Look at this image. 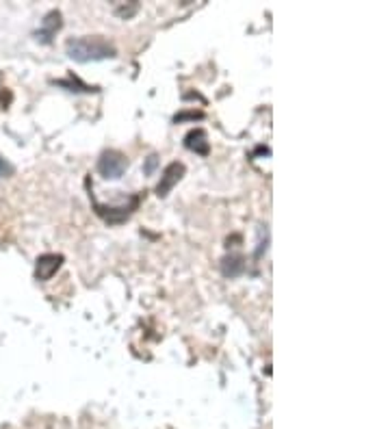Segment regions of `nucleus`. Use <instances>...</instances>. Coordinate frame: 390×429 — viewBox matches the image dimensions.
I'll return each instance as SVG.
<instances>
[{
  "mask_svg": "<svg viewBox=\"0 0 390 429\" xmlns=\"http://www.w3.org/2000/svg\"><path fill=\"white\" fill-rule=\"evenodd\" d=\"M117 55L115 46L106 42L104 37L94 35V37H76L67 42V57L78 61V63H89V61H100V59H113Z\"/></svg>",
  "mask_w": 390,
  "mask_h": 429,
  "instance_id": "f257e3e1",
  "label": "nucleus"
},
{
  "mask_svg": "<svg viewBox=\"0 0 390 429\" xmlns=\"http://www.w3.org/2000/svg\"><path fill=\"white\" fill-rule=\"evenodd\" d=\"M126 167H128L126 156L120 154V152H115V150L104 152V154L100 156V163H98L100 174H102L104 178H111V180L122 178L124 172H126Z\"/></svg>",
  "mask_w": 390,
  "mask_h": 429,
  "instance_id": "f03ea898",
  "label": "nucleus"
},
{
  "mask_svg": "<svg viewBox=\"0 0 390 429\" xmlns=\"http://www.w3.org/2000/svg\"><path fill=\"white\" fill-rule=\"evenodd\" d=\"M63 264V256L61 254H44L37 258V264H35V278L37 280H50L55 273L59 271V267Z\"/></svg>",
  "mask_w": 390,
  "mask_h": 429,
  "instance_id": "7ed1b4c3",
  "label": "nucleus"
},
{
  "mask_svg": "<svg viewBox=\"0 0 390 429\" xmlns=\"http://www.w3.org/2000/svg\"><path fill=\"white\" fill-rule=\"evenodd\" d=\"M182 176H184V165L182 163H169L163 169L161 182L156 184V195H159V198H165V195L174 189V184H178V180Z\"/></svg>",
  "mask_w": 390,
  "mask_h": 429,
  "instance_id": "20e7f679",
  "label": "nucleus"
},
{
  "mask_svg": "<svg viewBox=\"0 0 390 429\" xmlns=\"http://www.w3.org/2000/svg\"><path fill=\"white\" fill-rule=\"evenodd\" d=\"M184 145H186L191 152H195V154H202V156H206V154H208V150H211V145H208V137H206V133H204L202 128H195V130H191V133L184 137Z\"/></svg>",
  "mask_w": 390,
  "mask_h": 429,
  "instance_id": "39448f33",
  "label": "nucleus"
},
{
  "mask_svg": "<svg viewBox=\"0 0 390 429\" xmlns=\"http://www.w3.org/2000/svg\"><path fill=\"white\" fill-rule=\"evenodd\" d=\"M61 28V13L59 11H50L44 20V28L37 33V37H42V42H50L52 35Z\"/></svg>",
  "mask_w": 390,
  "mask_h": 429,
  "instance_id": "423d86ee",
  "label": "nucleus"
},
{
  "mask_svg": "<svg viewBox=\"0 0 390 429\" xmlns=\"http://www.w3.org/2000/svg\"><path fill=\"white\" fill-rule=\"evenodd\" d=\"M243 269H245V262H243V258L237 256V254L225 256V258L221 260V271H223L225 278H237Z\"/></svg>",
  "mask_w": 390,
  "mask_h": 429,
  "instance_id": "0eeeda50",
  "label": "nucleus"
},
{
  "mask_svg": "<svg viewBox=\"0 0 390 429\" xmlns=\"http://www.w3.org/2000/svg\"><path fill=\"white\" fill-rule=\"evenodd\" d=\"M137 11H139V3H130V5H115V16H120L122 20H130Z\"/></svg>",
  "mask_w": 390,
  "mask_h": 429,
  "instance_id": "6e6552de",
  "label": "nucleus"
},
{
  "mask_svg": "<svg viewBox=\"0 0 390 429\" xmlns=\"http://www.w3.org/2000/svg\"><path fill=\"white\" fill-rule=\"evenodd\" d=\"M202 117H204V113H195V111H186V113H180V115H176L174 117V122L178 124V122H182V120H202Z\"/></svg>",
  "mask_w": 390,
  "mask_h": 429,
  "instance_id": "1a4fd4ad",
  "label": "nucleus"
},
{
  "mask_svg": "<svg viewBox=\"0 0 390 429\" xmlns=\"http://www.w3.org/2000/svg\"><path fill=\"white\" fill-rule=\"evenodd\" d=\"M13 174V167H11V163H7L3 156H0V178H9Z\"/></svg>",
  "mask_w": 390,
  "mask_h": 429,
  "instance_id": "9d476101",
  "label": "nucleus"
},
{
  "mask_svg": "<svg viewBox=\"0 0 390 429\" xmlns=\"http://www.w3.org/2000/svg\"><path fill=\"white\" fill-rule=\"evenodd\" d=\"M154 167H156V156H150V159H147V165H145V172H147V174H152V172H154Z\"/></svg>",
  "mask_w": 390,
  "mask_h": 429,
  "instance_id": "9b49d317",
  "label": "nucleus"
}]
</instances>
